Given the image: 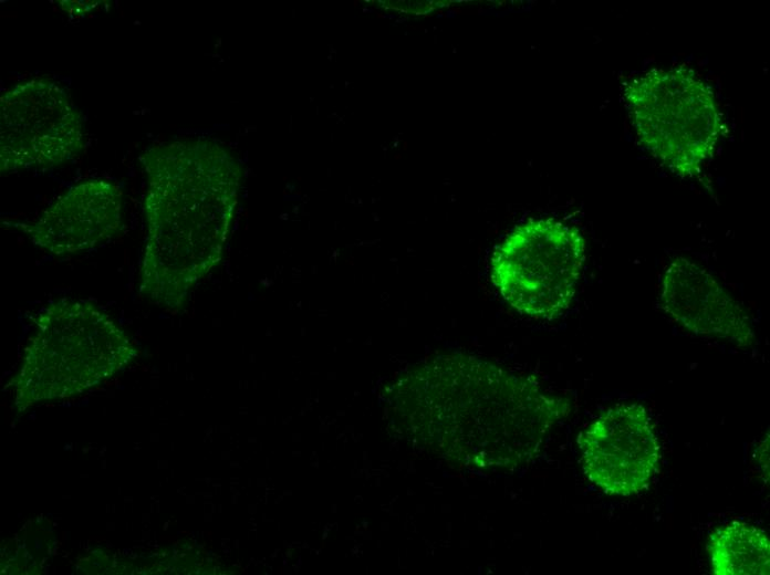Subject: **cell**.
Wrapping results in <instances>:
<instances>
[{
	"mask_svg": "<svg viewBox=\"0 0 770 575\" xmlns=\"http://www.w3.org/2000/svg\"><path fill=\"white\" fill-rule=\"evenodd\" d=\"M146 237L138 290L176 312L221 260L241 181L232 154L207 138L154 144L141 156Z\"/></svg>",
	"mask_w": 770,
	"mask_h": 575,
	"instance_id": "6da1fadb",
	"label": "cell"
},
{
	"mask_svg": "<svg viewBox=\"0 0 770 575\" xmlns=\"http://www.w3.org/2000/svg\"><path fill=\"white\" fill-rule=\"evenodd\" d=\"M136 355L127 333L92 302L53 301L35 316L10 383L14 405L23 410L85 393L123 370Z\"/></svg>",
	"mask_w": 770,
	"mask_h": 575,
	"instance_id": "7a4b0ae2",
	"label": "cell"
},
{
	"mask_svg": "<svg viewBox=\"0 0 770 575\" xmlns=\"http://www.w3.org/2000/svg\"><path fill=\"white\" fill-rule=\"evenodd\" d=\"M638 142L674 175H698L714 155L721 115L711 88L685 66L653 69L624 93Z\"/></svg>",
	"mask_w": 770,
	"mask_h": 575,
	"instance_id": "3957f363",
	"label": "cell"
},
{
	"mask_svg": "<svg viewBox=\"0 0 770 575\" xmlns=\"http://www.w3.org/2000/svg\"><path fill=\"white\" fill-rule=\"evenodd\" d=\"M585 260V239L574 226L553 218L517 224L496 245L491 280L518 313L553 320L570 306Z\"/></svg>",
	"mask_w": 770,
	"mask_h": 575,
	"instance_id": "277c9868",
	"label": "cell"
},
{
	"mask_svg": "<svg viewBox=\"0 0 770 575\" xmlns=\"http://www.w3.org/2000/svg\"><path fill=\"white\" fill-rule=\"evenodd\" d=\"M85 122L59 82L35 77L0 98V171L46 169L67 163L85 147Z\"/></svg>",
	"mask_w": 770,
	"mask_h": 575,
	"instance_id": "5b68a950",
	"label": "cell"
},
{
	"mask_svg": "<svg viewBox=\"0 0 770 575\" xmlns=\"http://www.w3.org/2000/svg\"><path fill=\"white\" fill-rule=\"evenodd\" d=\"M578 442L584 474L605 494H637L658 470L660 445L649 412L641 404L605 409Z\"/></svg>",
	"mask_w": 770,
	"mask_h": 575,
	"instance_id": "8992f818",
	"label": "cell"
},
{
	"mask_svg": "<svg viewBox=\"0 0 770 575\" xmlns=\"http://www.w3.org/2000/svg\"><path fill=\"white\" fill-rule=\"evenodd\" d=\"M122 188L107 178H91L70 187L35 220L14 222L32 244L55 258H69L102 247L123 224Z\"/></svg>",
	"mask_w": 770,
	"mask_h": 575,
	"instance_id": "52a82bcc",
	"label": "cell"
},
{
	"mask_svg": "<svg viewBox=\"0 0 770 575\" xmlns=\"http://www.w3.org/2000/svg\"><path fill=\"white\" fill-rule=\"evenodd\" d=\"M659 305L684 330L752 347L757 336L751 318L716 278L695 261L676 257L660 280Z\"/></svg>",
	"mask_w": 770,
	"mask_h": 575,
	"instance_id": "ba28073f",
	"label": "cell"
},
{
	"mask_svg": "<svg viewBox=\"0 0 770 575\" xmlns=\"http://www.w3.org/2000/svg\"><path fill=\"white\" fill-rule=\"evenodd\" d=\"M707 553L716 575H768L770 541L753 524L732 521L716 529L708 539Z\"/></svg>",
	"mask_w": 770,
	"mask_h": 575,
	"instance_id": "9c48e42d",
	"label": "cell"
},
{
	"mask_svg": "<svg viewBox=\"0 0 770 575\" xmlns=\"http://www.w3.org/2000/svg\"><path fill=\"white\" fill-rule=\"evenodd\" d=\"M757 462L762 468V474H769V435L757 451Z\"/></svg>",
	"mask_w": 770,
	"mask_h": 575,
	"instance_id": "30bf717a",
	"label": "cell"
}]
</instances>
